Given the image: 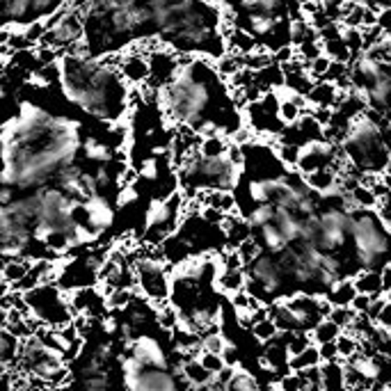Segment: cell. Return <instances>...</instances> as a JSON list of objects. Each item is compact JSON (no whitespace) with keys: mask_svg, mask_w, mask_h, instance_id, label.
<instances>
[{"mask_svg":"<svg viewBox=\"0 0 391 391\" xmlns=\"http://www.w3.org/2000/svg\"><path fill=\"white\" fill-rule=\"evenodd\" d=\"M236 252L241 254V259H243V263L247 268V265H252L263 254V247H261V243L256 238H250V241H245L243 245H238V250H236Z\"/></svg>","mask_w":391,"mask_h":391,"instance_id":"cell-24","label":"cell"},{"mask_svg":"<svg viewBox=\"0 0 391 391\" xmlns=\"http://www.w3.org/2000/svg\"><path fill=\"white\" fill-rule=\"evenodd\" d=\"M343 39H346V44L350 48V53H353V57L357 53H362V50H366L362 28H343Z\"/></svg>","mask_w":391,"mask_h":391,"instance_id":"cell-27","label":"cell"},{"mask_svg":"<svg viewBox=\"0 0 391 391\" xmlns=\"http://www.w3.org/2000/svg\"><path fill=\"white\" fill-rule=\"evenodd\" d=\"M215 286L220 288L222 293L226 295H236L247 288V272L245 268H241V270H222L218 275V280H215Z\"/></svg>","mask_w":391,"mask_h":391,"instance_id":"cell-10","label":"cell"},{"mask_svg":"<svg viewBox=\"0 0 391 391\" xmlns=\"http://www.w3.org/2000/svg\"><path fill=\"white\" fill-rule=\"evenodd\" d=\"M226 346H229V343L224 341L222 332H215V334H206V336H202V348L206 350V353L222 355Z\"/></svg>","mask_w":391,"mask_h":391,"instance_id":"cell-29","label":"cell"},{"mask_svg":"<svg viewBox=\"0 0 391 391\" xmlns=\"http://www.w3.org/2000/svg\"><path fill=\"white\" fill-rule=\"evenodd\" d=\"M375 325L382 327V329H389V332H391V302H387V307L382 309V314H380Z\"/></svg>","mask_w":391,"mask_h":391,"instance_id":"cell-35","label":"cell"},{"mask_svg":"<svg viewBox=\"0 0 391 391\" xmlns=\"http://www.w3.org/2000/svg\"><path fill=\"white\" fill-rule=\"evenodd\" d=\"M348 3H355V5H366L368 0H348Z\"/></svg>","mask_w":391,"mask_h":391,"instance_id":"cell-38","label":"cell"},{"mask_svg":"<svg viewBox=\"0 0 391 391\" xmlns=\"http://www.w3.org/2000/svg\"><path fill=\"white\" fill-rule=\"evenodd\" d=\"M272 57H275V65L284 67V65H288V62H293L297 57V48L293 44H286L282 48H277L272 53Z\"/></svg>","mask_w":391,"mask_h":391,"instance_id":"cell-30","label":"cell"},{"mask_svg":"<svg viewBox=\"0 0 391 391\" xmlns=\"http://www.w3.org/2000/svg\"><path fill=\"white\" fill-rule=\"evenodd\" d=\"M183 380L188 382L190 387H206V385H211L213 382V373H209L204 366H202V362L199 359H192V362H188L185 364V368H183Z\"/></svg>","mask_w":391,"mask_h":391,"instance_id":"cell-13","label":"cell"},{"mask_svg":"<svg viewBox=\"0 0 391 391\" xmlns=\"http://www.w3.org/2000/svg\"><path fill=\"white\" fill-rule=\"evenodd\" d=\"M380 275H382V288H385V293L391 291V263L382 265V270H380Z\"/></svg>","mask_w":391,"mask_h":391,"instance_id":"cell-36","label":"cell"},{"mask_svg":"<svg viewBox=\"0 0 391 391\" xmlns=\"http://www.w3.org/2000/svg\"><path fill=\"white\" fill-rule=\"evenodd\" d=\"M291 362V353H288V343H286V334H280L275 341L265 343L263 355H261V366L268 370H284L288 368Z\"/></svg>","mask_w":391,"mask_h":391,"instance_id":"cell-5","label":"cell"},{"mask_svg":"<svg viewBox=\"0 0 391 391\" xmlns=\"http://www.w3.org/2000/svg\"><path fill=\"white\" fill-rule=\"evenodd\" d=\"M26 300L33 309V316L48 327L62 329L74 323V309L69 295L57 284H41L35 291L26 293Z\"/></svg>","mask_w":391,"mask_h":391,"instance_id":"cell-1","label":"cell"},{"mask_svg":"<svg viewBox=\"0 0 391 391\" xmlns=\"http://www.w3.org/2000/svg\"><path fill=\"white\" fill-rule=\"evenodd\" d=\"M370 302H373V297L370 295H364V293H357V297L353 300V312L355 314H368V309H370Z\"/></svg>","mask_w":391,"mask_h":391,"instance_id":"cell-33","label":"cell"},{"mask_svg":"<svg viewBox=\"0 0 391 391\" xmlns=\"http://www.w3.org/2000/svg\"><path fill=\"white\" fill-rule=\"evenodd\" d=\"M33 265H35V261L26 259V256H18V259H7L3 263V282L12 284V286L21 284L30 275V270H33Z\"/></svg>","mask_w":391,"mask_h":391,"instance_id":"cell-7","label":"cell"},{"mask_svg":"<svg viewBox=\"0 0 391 391\" xmlns=\"http://www.w3.org/2000/svg\"><path fill=\"white\" fill-rule=\"evenodd\" d=\"M46 382H48L50 389H55V391L69 389V385H71V368H69L67 364L57 366V368L53 370V373H50V375L46 378Z\"/></svg>","mask_w":391,"mask_h":391,"instance_id":"cell-26","label":"cell"},{"mask_svg":"<svg viewBox=\"0 0 391 391\" xmlns=\"http://www.w3.org/2000/svg\"><path fill=\"white\" fill-rule=\"evenodd\" d=\"M136 268V277H138V288L142 295L147 297L151 307H165L170 304V293H172V284H170V275H167V261H156V259H147V256H138V261L133 263Z\"/></svg>","mask_w":391,"mask_h":391,"instance_id":"cell-2","label":"cell"},{"mask_svg":"<svg viewBox=\"0 0 391 391\" xmlns=\"http://www.w3.org/2000/svg\"><path fill=\"white\" fill-rule=\"evenodd\" d=\"M343 329L338 327L336 323H332L329 318H325V321L318 323L314 329H312V336H314V343L316 346H323V343H332L336 341L338 336H341Z\"/></svg>","mask_w":391,"mask_h":391,"instance_id":"cell-15","label":"cell"},{"mask_svg":"<svg viewBox=\"0 0 391 391\" xmlns=\"http://www.w3.org/2000/svg\"><path fill=\"white\" fill-rule=\"evenodd\" d=\"M323 391H346V366L343 362H325L321 364Z\"/></svg>","mask_w":391,"mask_h":391,"instance_id":"cell-8","label":"cell"},{"mask_svg":"<svg viewBox=\"0 0 391 391\" xmlns=\"http://www.w3.org/2000/svg\"><path fill=\"white\" fill-rule=\"evenodd\" d=\"M286 343H288V353H291V357H295V355H302L307 348L314 346V336H312V332L286 334Z\"/></svg>","mask_w":391,"mask_h":391,"instance_id":"cell-22","label":"cell"},{"mask_svg":"<svg viewBox=\"0 0 391 391\" xmlns=\"http://www.w3.org/2000/svg\"><path fill=\"white\" fill-rule=\"evenodd\" d=\"M357 293L359 291H357V286H355V280H353V277H346V280L334 284L332 291L327 293V300L332 302L334 307H350L355 297H357Z\"/></svg>","mask_w":391,"mask_h":391,"instance_id":"cell-11","label":"cell"},{"mask_svg":"<svg viewBox=\"0 0 391 391\" xmlns=\"http://www.w3.org/2000/svg\"><path fill=\"white\" fill-rule=\"evenodd\" d=\"M336 348H338V357L346 364L348 359H353L355 355H359V336L355 332H341V336L336 338Z\"/></svg>","mask_w":391,"mask_h":391,"instance_id":"cell-18","label":"cell"},{"mask_svg":"<svg viewBox=\"0 0 391 391\" xmlns=\"http://www.w3.org/2000/svg\"><path fill=\"white\" fill-rule=\"evenodd\" d=\"M348 199H350V206H353V209H364V211H375L378 206L382 204L375 197V192L370 188H366V185H362V183H359L357 188L348 194Z\"/></svg>","mask_w":391,"mask_h":391,"instance_id":"cell-14","label":"cell"},{"mask_svg":"<svg viewBox=\"0 0 391 391\" xmlns=\"http://www.w3.org/2000/svg\"><path fill=\"white\" fill-rule=\"evenodd\" d=\"M156 321L165 332H174V329H179L183 325V316L174 304H165L156 312Z\"/></svg>","mask_w":391,"mask_h":391,"instance_id":"cell-17","label":"cell"},{"mask_svg":"<svg viewBox=\"0 0 391 391\" xmlns=\"http://www.w3.org/2000/svg\"><path fill=\"white\" fill-rule=\"evenodd\" d=\"M385 295H387V302H391V291H387Z\"/></svg>","mask_w":391,"mask_h":391,"instance_id":"cell-39","label":"cell"},{"mask_svg":"<svg viewBox=\"0 0 391 391\" xmlns=\"http://www.w3.org/2000/svg\"><path fill=\"white\" fill-rule=\"evenodd\" d=\"M353 280H355L357 291L364 293V295L375 297V295H382L385 293V288H382V275H380V270H368V268H364V270H359L353 277Z\"/></svg>","mask_w":391,"mask_h":391,"instance_id":"cell-9","label":"cell"},{"mask_svg":"<svg viewBox=\"0 0 391 391\" xmlns=\"http://www.w3.org/2000/svg\"><path fill=\"white\" fill-rule=\"evenodd\" d=\"M222 359H224V364L226 366H231V368H238V364H241V353H238V348L236 346H226L224 348V353H222Z\"/></svg>","mask_w":391,"mask_h":391,"instance_id":"cell-32","label":"cell"},{"mask_svg":"<svg viewBox=\"0 0 391 391\" xmlns=\"http://www.w3.org/2000/svg\"><path fill=\"white\" fill-rule=\"evenodd\" d=\"M378 26L385 30V35H391V7H385L378 12Z\"/></svg>","mask_w":391,"mask_h":391,"instance_id":"cell-34","label":"cell"},{"mask_svg":"<svg viewBox=\"0 0 391 391\" xmlns=\"http://www.w3.org/2000/svg\"><path fill=\"white\" fill-rule=\"evenodd\" d=\"M231 149V138L226 136H211V138H202L199 142V153L204 158H224Z\"/></svg>","mask_w":391,"mask_h":391,"instance_id":"cell-12","label":"cell"},{"mask_svg":"<svg viewBox=\"0 0 391 391\" xmlns=\"http://www.w3.org/2000/svg\"><path fill=\"white\" fill-rule=\"evenodd\" d=\"M199 362H202V366L209 370V373H213V375H218V373H222V370L226 368V364H224V359H222V355H215V353H206V350H202V355L197 357Z\"/></svg>","mask_w":391,"mask_h":391,"instance_id":"cell-28","label":"cell"},{"mask_svg":"<svg viewBox=\"0 0 391 391\" xmlns=\"http://www.w3.org/2000/svg\"><path fill=\"white\" fill-rule=\"evenodd\" d=\"M226 391H261V385L256 382V378L247 370H236V375L229 385H226Z\"/></svg>","mask_w":391,"mask_h":391,"instance_id":"cell-19","label":"cell"},{"mask_svg":"<svg viewBox=\"0 0 391 391\" xmlns=\"http://www.w3.org/2000/svg\"><path fill=\"white\" fill-rule=\"evenodd\" d=\"M382 174H385V177H389V179H391V158H389V163H387V167H385V172H382Z\"/></svg>","mask_w":391,"mask_h":391,"instance_id":"cell-37","label":"cell"},{"mask_svg":"<svg viewBox=\"0 0 391 391\" xmlns=\"http://www.w3.org/2000/svg\"><path fill=\"white\" fill-rule=\"evenodd\" d=\"M318 350H321V359H323V364H325V362H341V357H338V348H336V341L318 346Z\"/></svg>","mask_w":391,"mask_h":391,"instance_id":"cell-31","label":"cell"},{"mask_svg":"<svg viewBox=\"0 0 391 391\" xmlns=\"http://www.w3.org/2000/svg\"><path fill=\"white\" fill-rule=\"evenodd\" d=\"M323 359H321V350L314 343L312 348H307L302 355H295L291 357V362H288V368L291 370H307V368H316L321 366Z\"/></svg>","mask_w":391,"mask_h":391,"instance_id":"cell-16","label":"cell"},{"mask_svg":"<svg viewBox=\"0 0 391 391\" xmlns=\"http://www.w3.org/2000/svg\"><path fill=\"white\" fill-rule=\"evenodd\" d=\"M252 334L256 341H261V343H270L275 341L277 336H280V327H277V323L272 321V318H268V321H261V323H256L252 327Z\"/></svg>","mask_w":391,"mask_h":391,"instance_id":"cell-21","label":"cell"},{"mask_svg":"<svg viewBox=\"0 0 391 391\" xmlns=\"http://www.w3.org/2000/svg\"><path fill=\"white\" fill-rule=\"evenodd\" d=\"M355 318H357V314L353 312V307H334L332 314H329V321L336 323L338 327L343 329V332L346 329H353Z\"/></svg>","mask_w":391,"mask_h":391,"instance_id":"cell-25","label":"cell"},{"mask_svg":"<svg viewBox=\"0 0 391 391\" xmlns=\"http://www.w3.org/2000/svg\"><path fill=\"white\" fill-rule=\"evenodd\" d=\"M309 385L302 375V370H288L277 382V391H304Z\"/></svg>","mask_w":391,"mask_h":391,"instance_id":"cell-20","label":"cell"},{"mask_svg":"<svg viewBox=\"0 0 391 391\" xmlns=\"http://www.w3.org/2000/svg\"><path fill=\"white\" fill-rule=\"evenodd\" d=\"M21 346H23V341L12 332H7V329L0 332V362H3V368H16Z\"/></svg>","mask_w":391,"mask_h":391,"instance_id":"cell-6","label":"cell"},{"mask_svg":"<svg viewBox=\"0 0 391 391\" xmlns=\"http://www.w3.org/2000/svg\"><path fill=\"white\" fill-rule=\"evenodd\" d=\"M128 391H179V382L167 368H144L138 375H128Z\"/></svg>","mask_w":391,"mask_h":391,"instance_id":"cell-3","label":"cell"},{"mask_svg":"<svg viewBox=\"0 0 391 391\" xmlns=\"http://www.w3.org/2000/svg\"><path fill=\"white\" fill-rule=\"evenodd\" d=\"M126 357H133L144 368H167V355L153 336H138L126 350Z\"/></svg>","mask_w":391,"mask_h":391,"instance_id":"cell-4","label":"cell"},{"mask_svg":"<svg viewBox=\"0 0 391 391\" xmlns=\"http://www.w3.org/2000/svg\"><path fill=\"white\" fill-rule=\"evenodd\" d=\"M332 62H334L332 57L325 55V53H321L318 57H314L312 62H307V74L312 76L314 80H325L329 67H332Z\"/></svg>","mask_w":391,"mask_h":391,"instance_id":"cell-23","label":"cell"}]
</instances>
